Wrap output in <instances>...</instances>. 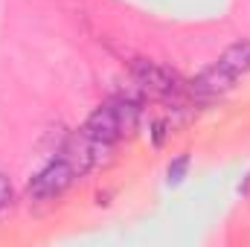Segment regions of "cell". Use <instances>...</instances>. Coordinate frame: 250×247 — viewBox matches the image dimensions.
I'll list each match as a JSON object with an SVG mask.
<instances>
[{"mask_svg":"<svg viewBox=\"0 0 250 247\" xmlns=\"http://www.w3.org/2000/svg\"><path fill=\"white\" fill-rule=\"evenodd\" d=\"M111 151H114V143H99L90 134H84L82 128L76 134H70V140L64 143V148H62L64 160L70 163V169H73L76 178H82L90 169L108 163L111 160Z\"/></svg>","mask_w":250,"mask_h":247,"instance_id":"6da1fadb","label":"cell"},{"mask_svg":"<svg viewBox=\"0 0 250 247\" xmlns=\"http://www.w3.org/2000/svg\"><path fill=\"white\" fill-rule=\"evenodd\" d=\"M73 178L76 175H73L70 163L64 160V154H59L29 181V198L32 201H53V198H59L64 189L73 184Z\"/></svg>","mask_w":250,"mask_h":247,"instance_id":"7a4b0ae2","label":"cell"},{"mask_svg":"<svg viewBox=\"0 0 250 247\" xmlns=\"http://www.w3.org/2000/svg\"><path fill=\"white\" fill-rule=\"evenodd\" d=\"M134 79H137L143 93L163 96V99H172V96H178L184 90L181 79L169 67H160V64H151V62H134Z\"/></svg>","mask_w":250,"mask_h":247,"instance_id":"3957f363","label":"cell"},{"mask_svg":"<svg viewBox=\"0 0 250 247\" xmlns=\"http://www.w3.org/2000/svg\"><path fill=\"white\" fill-rule=\"evenodd\" d=\"M82 131L90 134V137L99 140V143H117V140L123 137V131H120V120H117V111H114L111 102L102 105V108H96V111L87 117V123L82 125Z\"/></svg>","mask_w":250,"mask_h":247,"instance_id":"277c9868","label":"cell"},{"mask_svg":"<svg viewBox=\"0 0 250 247\" xmlns=\"http://www.w3.org/2000/svg\"><path fill=\"white\" fill-rule=\"evenodd\" d=\"M233 84H236V79H233V76H227L218 64H212V67H207V70H204L192 84H189V90H192L195 96H201V99H212V96L227 93Z\"/></svg>","mask_w":250,"mask_h":247,"instance_id":"5b68a950","label":"cell"},{"mask_svg":"<svg viewBox=\"0 0 250 247\" xmlns=\"http://www.w3.org/2000/svg\"><path fill=\"white\" fill-rule=\"evenodd\" d=\"M215 64H218L227 76L242 79L245 73H250V41H236V44H230V47L218 56Z\"/></svg>","mask_w":250,"mask_h":247,"instance_id":"8992f818","label":"cell"},{"mask_svg":"<svg viewBox=\"0 0 250 247\" xmlns=\"http://www.w3.org/2000/svg\"><path fill=\"white\" fill-rule=\"evenodd\" d=\"M189 169V154H181V157H175L172 160V166H169V184H181L184 181V175H187Z\"/></svg>","mask_w":250,"mask_h":247,"instance_id":"52a82bcc","label":"cell"},{"mask_svg":"<svg viewBox=\"0 0 250 247\" xmlns=\"http://www.w3.org/2000/svg\"><path fill=\"white\" fill-rule=\"evenodd\" d=\"M12 201H15V189H12V184H9L6 175H0V212H3L6 206H12Z\"/></svg>","mask_w":250,"mask_h":247,"instance_id":"ba28073f","label":"cell"}]
</instances>
